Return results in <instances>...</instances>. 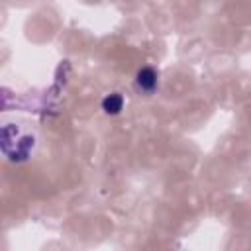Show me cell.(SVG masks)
Masks as SVG:
<instances>
[{"mask_svg":"<svg viewBox=\"0 0 251 251\" xmlns=\"http://www.w3.org/2000/svg\"><path fill=\"white\" fill-rule=\"evenodd\" d=\"M135 84L141 92H147L151 94L155 88H157V73L151 69V67H143L137 71L135 75Z\"/></svg>","mask_w":251,"mask_h":251,"instance_id":"6da1fadb","label":"cell"},{"mask_svg":"<svg viewBox=\"0 0 251 251\" xmlns=\"http://www.w3.org/2000/svg\"><path fill=\"white\" fill-rule=\"evenodd\" d=\"M122 108H124V98H122V94H118V92H112V94H108V96L102 100V110H104L106 114H110V116L120 114Z\"/></svg>","mask_w":251,"mask_h":251,"instance_id":"7a4b0ae2","label":"cell"}]
</instances>
